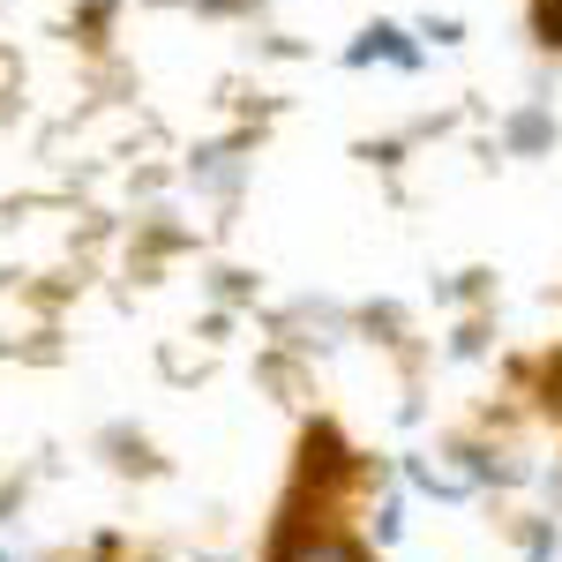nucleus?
<instances>
[{
    "mask_svg": "<svg viewBox=\"0 0 562 562\" xmlns=\"http://www.w3.org/2000/svg\"><path fill=\"white\" fill-rule=\"evenodd\" d=\"M285 562H360V555H352L346 540H315V548H293Z\"/></svg>",
    "mask_w": 562,
    "mask_h": 562,
    "instance_id": "f257e3e1",
    "label": "nucleus"
}]
</instances>
